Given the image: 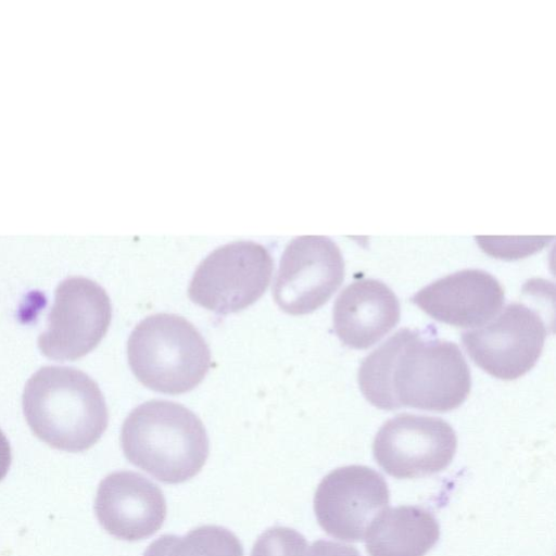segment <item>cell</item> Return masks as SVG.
<instances>
[{
	"label": "cell",
	"instance_id": "obj_1",
	"mask_svg": "<svg viewBox=\"0 0 556 556\" xmlns=\"http://www.w3.org/2000/svg\"><path fill=\"white\" fill-rule=\"evenodd\" d=\"M358 384L366 400L380 409L448 412L467 399L471 377L454 342L426 339L418 330L402 328L363 359Z\"/></svg>",
	"mask_w": 556,
	"mask_h": 556
},
{
	"label": "cell",
	"instance_id": "obj_2",
	"mask_svg": "<svg viewBox=\"0 0 556 556\" xmlns=\"http://www.w3.org/2000/svg\"><path fill=\"white\" fill-rule=\"evenodd\" d=\"M22 403L34 434L56 450L84 452L108 427V408L99 386L73 367H41L26 382Z\"/></svg>",
	"mask_w": 556,
	"mask_h": 556
},
{
	"label": "cell",
	"instance_id": "obj_3",
	"mask_svg": "<svg viewBox=\"0 0 556 556\" xmlns=\"http://www.w3.org/2000/svg\"><path fill=\"white\" fill-rule=\"evenodd\" d=\"M121 445L129 463L167 484L193 478L208 457V438L200 418L167 400L134 408L123 422Z\"/></svg>",
	"mask_w": 556,
	"mask_h": 556
},
{
	"label": "cell",
	"instance_id": "obj_4",
	"mask_svg": "<svg viewBox=\"0 0 556 556\" xmlns=\"http://www.w3.org/2000/svg\"><path fill=\"white\" fill-rule=\"evenodd\" d=\"M127 357L144 387L166 394L194 389L211 367V351L199 330L168 313L150 315L132 329Z\"/></svg>",
	"mask_w": 556,
	"mask_h": 556
},
{
	"label": "cell",
	"instance_id": "obj_5",
	"mask_svg": "<svg viewBox=\"0 0 556 556\" xmlns=\"http://www.w3.org/2000/svg\"><path fill=\"white\" fill-rule=\"evenodd\" d=\"M274 262L254 241H235L211 252L197 267L188 289L195 304L217 314L239 312L267 289Z\"/></svg>",
	"mask_w": 556,
	"mask_h": 556
},
{
	"label": "cell",
	"instance_id": "obj_6",
	"mask_svg": "<svg viewBox=\"0 0 556 556\" xmlns=\"http://www.w3.org/2000/svg\"><path fill=\"white\" fill-rule=\"evenodd\" d=\"M111 318V301L100 285L81 276L68 277L55 289L38 346L51 359L75 361L100 343Z\"/></svg>",
	"mask_w": 556,
	"mask_h": 556
},
{
	"label": "cell",
	"instance_id": "obj_7",
	"mask_svg": "<svg viewBox=\"0 0 556 556\" xmlns=\"http://www.w3.org/2000/svg\"><path fill=\"white\" fill-rule=\"evenodd\" d=\"M457 438L439 417L400 414L378 430L372 453L377 464L397 479L421 478L445 469L454 458Z\"/></svg>",
	"mask_w": 556,
	"mask_h": 556
},
{
	"label": "cell",
	"instance_id": "obj_8",
	"mask_svg": "<svg viewBox=\"0 0 556 556\" xmlns=\"http://www.w3.org/2000/svg\"><path fill=\"white\" fill-rule=\"evenodd\" d=\"M547 334L538 312L514 302L484 326L462 334L463 345L476 365L491 376L513 380L538 362Z\"/></svg>",
	"mask_w": 556,
	"mask_h": 556
},
{
	"label": "cell",
	"instance_id": "obj_9",
	"mask_svg": "<svg viewBox=\"0 0 556 556\" xmlns=\"http://www.w3.org/2000/svg\"><path fill=\"white\" fill-rule=\"evenodd\" d=\"M389 488L375 469L350 465L333 469L314 495L318 525L329 535L348 542L365 540L375 519L389 505Z\"/></svg>",
	"mask_w": 556,
	"mask_h": 556
},
{
	"label": "cell",
	"instance_id": "obj_10",
	"mask_svg": "<svg viewBox=\"0 0 556 556\" xmlns=\"http://www.w3.org/2000/svg\"><path fill=\"white\" fill-rule=\"evenodd\" d=\"M344 261L338 245L325 236L294 238L280 258L273 295L291 315L312 313L341 286Z\"/></svg>",
	"mask_w": 556,
	"mask_h": 556
},
{
	"label": "cell",
	"instance_id": "obj_11",
	"mask_svg": "<svg viewBox=\"0 0 556 556\" xmlns=\"http://www.w3.org/2000/svg\"><path fill=\"white\" fill-rule=\"evenodd\" d=\"M94 513L109 534L132 542L161 529L166 518V501L157 484L144 476L118 470L100 482Z\"/></svg>",
	"mask_w": 556,
	"mask_h": 556
},
{
	"label": "cell",
	"instance_id": "obj_12",
	"mask_svg": "<svg viewBox=\"0 0 556 556\" xmlns=\"http://www.w3.org/2000/svg\"><path fill=\"white\" fill-rule=\"evenodd\" d=\"M410 300L438 321L468 328L494 318L504 303V290L491 274L471 268L431 282Z\"/></svg>",
	"mask_w": 556,
	"mask_h": 556
},
{
	"label": "cell",
	"instance_id": "obj_13",
	"mask_svg": "<svg viewBox=\"0 0 556 556\" xmlns=\"http://www.w3.org/2000/svg\"><path fill=\"white\" fill-rule=\"evenodd\" d=\"M400 304L382 281L361 279L345 287L333 305V329L345 345L363 350L376 344L399 321Z\"/></svg>",
	"mask_w": 556,
	"mask_h": 556
},
{
	"label": "cell",
	"instance_id": "obj_14",
	"mask_svg": "<svg viewBox=\"0 0 556 556\" xmlns=\"http://www.w3.org/2000/svg\"><path fill=\"white\" fill-rule=\"evenodd\" d=\"M434 515L420 506L386 508L366 534L369 556H425L439 541Z\"/></svg>",
	"mask_w": 556,
	"mask_h": 556
},
{
	"label": "cell",
	"instance_id": "obj_15",
	"mask_svg": "<svg viewBox=\"0 0 556 556\" xmlns=\"http://www.w3.org/2000/svg\"><path fill=\"white\" fill-rule=\"evenodd\" d=\"M143 556H243V547L230 530L205 525L182 536L161 535L149 544Z\"/></svg>",
	"mask_w": 556,
	"mask_h": 556
},
{
	"label": "cell",
	"instance_id": "obj_16",
	"mask_svg": "<svg viewBox=\"0 0 556 556\" xmlns=\"http://www.w3.org/2000/svg\"><path fill=\"white\" fill-rule=\"evenodd\" d=\"M307 548L303 534L289 527L275 526L257 538L250 556H305Z\"/></svg>",
	"mask_w": 556,
	"mask_h": 556
},
{
	"label": "cell",
	"instance_id": "obj_17",
	"mask_svg": "<svg viewBox=\"0 0 556 556\" xmlns=\"http://www.w3.org/2000/svg\"><path fill=\"white\" fill-rule=\"evenodd\" d=\"M305 556H362L352 545L328 540H317L308 546Z\"/></svg>",
	"mask_w": 556,
	"mask_h": 556
},
{
	"label": "cell",
	"instance_id": "obj_18",
	"mask_svg": "<svg viewBox=\"0 0 556 556\" xmlns=\"http://www.w3.org/2000/svg\"><path fill=\"white\" fill-rule=\"evenodd\" d=\"M12 462L10 443L0 430V481L7 476Z\"/></svg>",
	"mask_w": 556,
	"mask_h": 556
}]
</instances>
